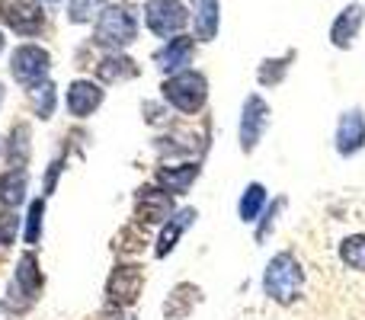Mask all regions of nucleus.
Returning <instances> with one entry per match:
<instances>
[{
	"label": "nucleus",
	"instance_id": "nucleus-15",
	"mask_svg": "<svg viewBox=\"0 0 365 320\" xmlns=\"http://www.w3.org/2000/svg\"><path fill=\"white\" fill-rule=\"evenodd\" d=\"M192 55H195V38L192 36H173L154 51V64L170 77V74L186 71L189 64H192Z\"/></svg>",
	"mask_w": 365,
	"mask_h": 320
},
{
	"label": "nucleus",
	"instance_id": "nucleus-35",
	"mask_svg": "<svg viewBox=\"0 0 365 320\" xmlns=\"http://www.w3.org/2000/svg\"><path fill=\"white\" fill-rule=\"evenodd\" d=\"M45 4H58V0H45Z\"/></svg>",
	"mask_w": 365,
	"mask_h": 320
},
{
	"label": "nucleus",
	"instance_id": "nucleus-5",
	"mask_svg": "<svg viewBox=\"0 0 365 320\" xmlns=\"http://www.w3.org/2000/svg\"><path fill=\"white\" fill-rule=\"evenodd\" d=\"M145 282H148V272L141 263L135 259H119L113 266V272L106 276V308L109 311H125L132 308L135 301L141 298L145 291Z\"/></svg>",
	"mask_w": 365,
	"mask_h": 320
},
{
	"label": "nucleus",
	"instance_id": "nucleus-13",
	"mask_svg": "<svg viewBox=\"0 0 365 320\" xmlns=\"http://www.w3.org/2000/svg\"><path fill=\"white\" fill-rule=\"evenodd\" d=\"M202 176V163L199 160H182V163H160L154 170V182H158L164 192L177 195H189V189L195 186V180Z\"/></svg>",
	"mask_w": 365,
	"mask_h": 320
},
{
	"label": "nucleus",
	"instance_id": "nucleus-2",
	"mask_svg": "<svg viewBox=\"0 0 365 320\" xmlns=\"http://www.w3.org/2000/svg\"><path fill=\"white\" fill-rule=\"evenodd\" d=\"M45 291V272L38 266L36 250H26L23 257L16 259V269H13L10 289H6V308L13 314H26V311L36 308V301Z\"/></svg>",
	"mask_w": 365,
	"mask_h": 320
},
{
	"label": "nucleus",
	"instance_id": "nucleus-29",
	"mask_svg": "<svg viewBox=\"0 0 365 320\" xmlns=\"http://www.w3.org/2000/svg\"><path fill=\"white\" fill-rule=\"evenodd\" d=\"M285 205H289V199H285V195H276V199L266 205V212L259 215V221H257V234H253V240H257V244H266V240L272 237L276 221H279V215H282Z\"/></svg>",
	"mask_w": 365,
	"mask_h": 320
},
{
	"label": "nucleus",
	"instance_id": "nucleus-31",
	"mask_svg": "<svg viewBox=\"0 0 365 320\" xmlns=\"http://www.w3.org/2000/svg\"><path fill=\"white\" fill-rule=\"evenodd\" d=\"M61 173H64V158H55L48 163V170H45V180H42V195L48 199L51 192L58 189V180H61Z\"/></svg>",
	"mask_w": 365,
	"mask_h": 320
},
{
	"label": "nucleus",
	"instance_id": "nucleus-25",
	"mask_svg": "<svg viewBox=\"0 0 365 320\" xmlns=\"http://www.w3.org/2000/svg\"><path fill=\"white\" fill-rule=\"evenodd\" d=\"M29 106H32V115H36V119L48 122L51 115H55V109H58V87L51 81L32 87L29 90Z\"/></svg>",
	"mask_w": 365,
	"mask_h": 320
},
{
	"label": "nucleus",
	"instance_id": "nucleus-1",
	"mask_svg": "<svg viewBox=\"0 0 365 320\" xmlns=\"http://www.w3.org/2000/svg\"><path fill=\"white\" fill-rule=\"evenodd\" d=\"M304 291V266L292 250L272 253L263 269V295L279 308H292Z\"/></svg>",
	"mask_w": 365,
	"mask_h": 320
},
{
	"label": "nucleus",
	"instance_id": "nucleus-12",
	"mask_svg": "<svg viewBox=\"0 0 365 320\" xmlns=\"http://www.w3.org/2000/svg\"><path fill=\"white\" fill-rule=\"evenodd\" d=\"M103 100H106V90H103V83L96 81H87V77H77V81L68 83V93H64V106H68V115L77 122L90 119V115L96 113V109L103 106Z\"/></svg>",
	"mask_w": 365,
	"mask_h": 320
},
{
	"label": "nucleus",
	"instance_id": "nucleus-28",
	"mask_svg": "<svg viewBox=\"0 0 365 320\" xmlns=\"http://www.w3.org/2000/svg\"><path fill=\"white\" fill-rule=\"evenodd\" d=\"M106 6H109L106 0H68V13H64V19H68L71 26L93 23V19L100 16Z\"/></svg>",
	"mask_w": 365,
	"mask_h": 320
},
{
	"label": "nucleus",
	"instance_id": "nucleus-22",
	"mask_svg": "<svg viewBox=\"0 0 365 320\" xmlns=\"http://www.w3.org/2000/svg\"><path fill=\"white\" fill-rule=\"evenodd\" d=\"M29 192V173L26 170H4L0 173V208H19Z\"/></svg>",
	"mask_w": 365,
	"mask_h": 320
},
{
	"label": "nucleus",
	"instance_id": "nucleus-3",
	"mask_svg": "<svg viewBox=\"0 0 365 320\" xmlns=\"http://www.w3.org/2000/svg\"><path fill=\"white\" fill-rule=\"evenodd\" d=\"M138 38V13L128 4H109L93 23V42L109 51H122Z\"/></svg>",
	"mask_w": 365,
	"mask_h": 320
},
{
	"label": "nucleus",
	"instance_id": "nucleus-20",
	"mask_svg": "<svg viewBox=\"0 0 365 320\" xmlns=\"http://www.w3.org/2000/svg\"><path fill=\"white\" fill-rule=\"evenodd\" d=\"M4 154H6V170H26L29 154H32V128L26 125V122H16V125H13Z\"/></svg>",
	"mask_w": 365,
	"mask_h": 320
},
{
	"label": "nucleus",
	"instance_id": "nucleus-21",
	"mask_svg": "<svg viewBox=\"0 0 365 320\" xmlns=\"http://www.w3.org/2000/svg\"><path fill=\"white\" fill-rule=\"evenodd\" d=\"M266 205H269V192H266L263 182H247L237 199V218L244 224H257L259 215L266 212Z\"/></svg>",
	"mask_w": 365,
	"mask_h": 320
},
{
	"label": "nucleus",
	"instance_id": "nucleus-8",
	"mask_svg": "<svg viewBox=\"0 0 365 320\" xmlns=\"http://www.w3.org/2000/svg\"><path fill=\"white\" fill-rule=\"evenodd\" d=\"M48 71H51V55L42 48V45L26 42L10 55L13 81H16L19 87H26V90H32V87H38V83L48 81Z\"/></svg>",
	"mask_w": 365,
	"mask_h": 320
},
{
	"label": "nucleus",
	"instance_id": "nucleus-33",
	"mask_svg": "<svg viewBox=\"0 0 365 320\" xmlns=\"http://www.w3.org/2000/svg\"><path fill=\"white\" fill-rule=\"evenodd\" d=\"M0 103H4V83H0Z\"/></svg>",
	"mask_w": 365,
	"mask_h": 320
},
{
	"label": "nucleus",
	"instance_id": "nucleus-23",
	"mask_svg": "<svg viewBox=\"0 0 365 320\" xmlns=\"http://www.w3.org/2000/svg\"><path fill=\"white\" fill-rule=\"evenodd\" d=\"M292 61H295V48H289L285 55H279V58H263V61H259V68H257L259 87H279V83L289 77Z\"/></svg>",
	"mask_w": 365,
	"mask_h": 320
},
{
	"label": "nucleus",
	"instance_id": "nucleus-7",
	"mask_svg": "<svg viewBox=\"0 0 365 320\" xmlns=\"http://www.w3.org/2000/svg\"><path fill=\"white\" fill-rule=\"evenodd\" d=\"M173 212H177V205H173V195L164 192L158 182H145V186L135 189L132 221H135V224H141L145 231H148V227H160Z\"/></svg>",
	"mask_w": 365,
	"mask_h": 320
},
{
	"label": "nucleus",
	"instance_id": "nucleus-10",
	"mask_svg": "<svg viewBox=\"0 0 365 320\" xmlns=\"http://www.w3.org/2000/svg\"><path fill=\"white\" fill-rule=\"evenodd\" d=\"M0 23L16 36H38L45 29V10L38 0H0Z\"/></svg>",
	"mask_w": 365,
	"mask_h": 320
},
{
	"label": "nucleus",
	"instance_id": "nucleus-4",
	"mask_svg": "<svg viewBox=\"0 0 365 320\" xmlns=\"http://www.w3.org/2000/svg\"><path fill=\"white\" fill-rule=\"evenodd\" d=\"M160 96L170 109H177L182 115H199L208 103V81L202 71H180V74H170L164 83H160Z\"/></svg>",
	"mask_w": 365,
	"mask_h": 320
},
{
	"label": "nucleus",
	"instance_id": "nucleus-9",
	"mask_svg": "<svg viewBox=\"0 0 365 320\" xmlns=\"http://www.w3.org/2000/svg\"><path fill=\"white\" fill-rule=\"evenodd\" d=\"M189 10L182 6V0H148L145 4V26L160 38L182 36V29L189 26Z\"/></svg>",
	"mask_w": 365,
	"mask_h": 320
},
{
	"label": "nucleus",
	"instance_id": "nucleus-19",
	"mask_svg": "<svg viewBox=\"0 0 365 320\" xmlns=\"http://www.w3.org/2000/svg\"><path fill=\"white\" fill-rule=\"evenodd\" d=\"M192 26L199 42H215L221 29V4L218 0H192Z\"/></svg>",
	"mask_w": 365,
	"mask_h": 320
},
{
	"label": "nucleus",
	"instance_id": "nucleus-30",
	"mask_svg": "<svg viewBox=\"0 0 365 320\" xmlns=\"http://www.w3.org/2000/svg\"><path fill=\"white\" fill-rule=\"evenodd\" d=\"M19 231H23V218L16 215V208H0V247L16 244Z\"/></svg>",
	"mask_w": 365,
	"mask_h": 320
},
{
	"label": "nucleus",
	"instance_id": "nucleus-11",
	"mask_svg": "<svg viewBox=\"0 0 365 320\" xmlns=\"http://www.w3.org/2000/svg\"><path fill=\"white\" fill-rule=\"evenodd\" d=\"M334 148L343 160L356 158L365 151V113L362 106H353L336 119V132H334Z\"/></svg>",
	"mask_w": 365,
	"mask_h": 320
},
{
	"label": "nucleus",
	"instance_id": "nucleus-17",
	"mask_svg": "<svg viewBox=\"0 0 365 320\" xmlns=\"http://www.w3.org/2000/svg\"><path fill=\"white\" fill-rule=\"evenodd\" d=\"M202 304V289L195 282H177L164 298V320H189L195 308Z\"/></svg>",
	"mask_w": 365,
	"mask_h": 320
},
{
	"label": "nucleus",
	"instance_id": "nucleus-34",
	"mask_svg": "<svg viewBox=\"0 0 365 320\" xmlns=\"http://www.w3.org/2000/svg\"><path fill=\"white\" fill-rule=\"evenodd\" d=\"M0 51H4V32H0Z\"/></svg>",
	"mask_w": 365,
	"mask_h": 320
},
{
	"label": "nucleus",
	"instance_id": "nucleus-6",
	"mask_svg": "<svg viewBox=\"0 0 365 320\" xmlns=\"http://www.w3.org/2000/svg\"><path fill=\"white\" fill-rule=\"evenodd\" d=\"M272 122V109L269 103L259 93H250L240 106V122H237V148L240 154H253L259 148V141L266 138Z\"/></svg>",
	"mask_w": 365,
	"mask_h": 320
},
{
	"label": "nucleus",
	"instance_id": "nucleus-36",
	"mask_svg": "<svg viewBox=\"0 0 365 320\" xmlns=\"http://www.w3.org/2000/svg\"><path fill=\"white\" fill-rule=\"evenodd\" d=\"M132 320H135V317H132Z\"/></svg>",
	"mask_w": 365,
	"mask_h": 320
},
{
	"label": "nucleus",
	"instance_id": "nucleus-16",
	"mask_svg": "<svg viewBox=\"0 0 365 320\" xmlns=\"http://www.w3.org/2000/svg\"><path fill=\"white\" fill-rule=\"evenodd\" d=\"M362 19H365V6L362 4H346L340 13H336L334 26H330V45L340 51L353 48L356 36L362 29Z\"/></svg>",
	"mask_w": 365,
	"mask_h": 320
},
{
	"label": "nucleus",
	"instance_id": "nucleus-18",
	"mask_svg": "<svg viewBox=\"0 0 365 320\" xmlns=\"http://www.w3.org/2000/svg\"><path fill=\"white\" fill-rule=\"evenodd\" d=\"M138 77V61L122 51H106L96 61V83H125Z\"/></svg>",
	"mask_w": 365,
	"mask_h": 320
},
{
	"label": "nucleus",
	"instance_id": "nucleus-24",
	"mask_svg": "<svg viewBox=\"0 0 365 320\" xmlns=\"http://www.w3.org/2000/svg\"><path fill=\"white\" fill-rule=\"evenodd\" d=\"M45 212H48V199H45V195L29 202V212H26V218H23V240L29 247H38V240H42Z\"/></svg>",
	"mask_w": 365,
	"mask_h": 320
},
{
	"label": "nucleus",
	"instance_id": "nucleus-27",
	"mask_svg": "<svg viewBox=\"0 0 365 320\" xmlns=\"http://www.w3.org/2000/svg\"><path fill=\"white\" fill-rule=\"evenodd\" d=\"M340 263L353 272H365V234H349L340 240Z\"/></svg>",
	"mask_w": 365,
	"mask_h": 320
},
{
	"label": "nucleus",
	"instance_id": "nucleus-26",
	"mask_svg": "<svg viewBox=\"0 0 365 320\" xmlns=\"http://www.w3.org/2000/svg\"><path fill=\"white\" fill-rule=\"evenodd\" d=\"M145 247H148V234H145V227L135 224V221L122 227L113 240V250L119 253V257H135V253H141Z\"/></svg>",
	"mask_w": 365,
	"mask_h": 320
},
{
	"label": "nucleus",
	"instance_id": "nucleus-14",
	"mask_svg": "<svg viewBox=\"0 0 365 320\" xmlns=\"http://www.w3.org/2000/svg\"><path fill=\"white\" fill-rule=\"evenodd\" d=\"M195 218H199V212H195L192 205L177 208V212H173L170 218L160 224L158 240H154V257H158V259H167V257H170V253L180 247V237L195 224Z\"/></svg>",
	"mask_w": 365,
	"mask_h": 320
},
{
	"label": "nucleus",
	"instance_id": "nucleus-32",
	"mask_svg": "<svg viewBox=\"0 0 365 320\" xmlns=\"http://www.w3.org/2000/svg\"><path fill=\"white\" fill-rule=\"evenodd\" d=\"M141 113H148V122H151V125H160V122H167V109L154 106V103H145V106H141Z\"/></svg>",
	"mask_w": 365,
	"mask_h": 320
}]
</instances>
